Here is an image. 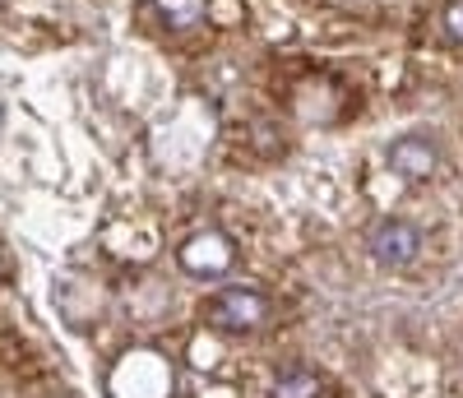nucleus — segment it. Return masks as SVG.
Instances as JSON below:
<instances>
[{"label": "nucleus", "mask_w": 463, "mask_h": 398, "mask_svg": "<svg viewBox=\"0 0 463 398\" xmlns=\"http://www.w3.org/2000/svg\"><path fill=\"white\" fill-rule=\"evenodd\" d=\"M269 320V297H260L255 288H222L209 301V325L232 329V334H250Z\"/></svg>", "instance_id": "1"}, {"label": "nucleus", "mask_w": 463, "mask_h": 398, "mask_svg": "<svg viewBox=\"0 0 463 398\" xmlns=\"http://www.w3.org/2000/svg\"><path fill=\"white\" fill-rule=\"evenodd\" d=\"M274 398H320V375L306 366H283L274 375Z\"/></svg>", "instance_id": "5"}, {"label": "nucleus", "mask_w": 463, "mask_h": 398, "mask_svg": "<svg viewBox=\"0 0 463 398\" xmlns=\"http://www.w3.org/2000/svg\"><path fill=\"white\" fill-rule=\"evenodd\" d=\"M366 251H371L375 264H384V269H403V264H412L417 251H421V232H417L412 223H403V218H384V223L371 227Z\"/></svg>", "instance_id": "2"}, {"label": "nucleus", "mask_w": 463, "mask_h": 398, "mask_svg": "<svg viewBox=\"0 0 463 398\" xmlns=\"http://www.w3.org/2000/svg\"><path fill=\"white\" fill-rule=\"evenodd\" d=\"M445 24H449L454 37H463V5H449V10H445Z\"/></svg>", "instance_id": "6"}, {"label": "nucleus", "mask_w": 463, "mask_h": 398, "mask_svg": "<svg viewBox=\"0 0 463 398\" xmlns=\"http://www.w3.org/2000/svg\"><path fill=\"white\" fill-rule=\"evenodd\" d=\"M153 10L167 19V28L185 33V28H200L209 14V0H153Z\"/></svg>", "instance_id": "4"}, {"label": "nucleus", "mask_w": 463, "mask_h": 398, "mask_svg": "<svg viewBox=\"0 0 463 398\" xmlns=\"http://www.w3.org/2000/svg\"><path fill=\"white\" fill-rule=\"evenodd\" d=\"M390 167L408 181H421V176H431L436 167V144L431 139H421V135H408L390 148Z\"/></svg>", "instance_id": "3"}]
</instances>
